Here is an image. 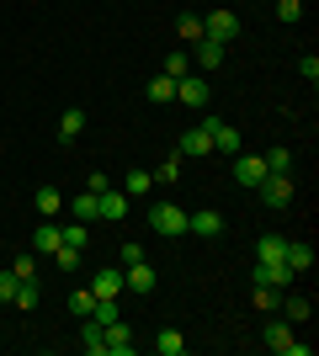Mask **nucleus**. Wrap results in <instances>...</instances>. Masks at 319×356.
Returning a JSON list of instances; mask_svg holds the SVG:
<instances>
[{"mask_svg":"<svg viewBox=\"0 0 319 356\" xmlns=\"http://www.w3.org/2000/svg\"><path fill=\"white\" fill-rule=\"evenodd\" d=\"M261 176H266V160H261V154H234V181H240V186H250V192H256L261 186Z\"/></svg>","mask_w":319,"mask_h":356,"instance_id":"9d476101","label":"nucleus"},{"mask_svg":"<svg viewBox=\"0 0 319 356\" xmlns=\"http://www.w3.org/2000/svg\"><path fill=\"white\" fill-rule=\"evenodd\" d=\"M154 287H160V277H154V266H149V261H133V266H122V293L149 298Z\"/></svg>","mask_w":319,"mask_h":356,"instance_id":"f03ea898","label":"nucleus"},{"mask_svg":"<svg viewBox=\"0 0 319 356\" xmlns=\"http://www.w3.org/2000/svg\"><path fill=\"white\" fill-rule=\"evenodd\" d=\"M144 90H149V102H154V106L176 102V80H170V74H154V80H149V86H144Z\"/></svg>","mask_w":319,"mask_h":356,"instance_id":"6ab92c4d","label":"nucleus"},{"mask_svg":"<svg viewBox=\"0 0 319 356\" xmlns=\"http://www.w3.org/2000/svg\"><path fill=\"white\" fill-rule=\"evenodd\" d=\"M59 245H64V223H54V218L38 223V234H32V250H38V255H54Z\"/></svg>","mask_w":319,"mask_h":356,"instance_id":"f8f14e48","label":"nucleus"},{"mask_svg":"<svg viewBox=\"0 0 319 356\" xmlns=\"http://www.w3.org/2000/svg\"><path fill=\"white\" fill-rule=\"evenodd\" d=\"M91 293H96V298H117V293H122V266H96Z\"/></svg>","mask_w":319,"mask_h":356,"instance_id":"4468645a","label":"nucleus"},{"mask_svg":"<svg viewBox=\"0 0 319 356\" xmlns=\"http://www.w3.org/2000/svg\"><path fill=\"white\" fill-rule=\"evenodd\" d=\"M54 266H59V271H75V266H80V250H69V245H59V250H54Z\"/></svg>","mask_w":319,"mask_h":356,"instance_id":"f704fd0d","label":"nucleus"},{"mask_svg":"<svg viewBox=\"0 0 319 356\" xmlns=\"http://www.w3.org/2000/svg\"><path fill=\"white\" fill-rule=\"evenodd\" d=\"M202 128H208V138H213V154H240V128H229L224 118H202Z\"/></svg>","mask_w":319,"mask_h":356,"instance_id":"20e7f679","label":"nucleus"},{"mask_svg":"<svg viewBox=\"0 0 319 356\" xmlns=\"http://www.w3.org/2000/svg\"><path fill=\"white\" fill-rule=\"evenodd\" d=\"M277 16H282V22H298V16H304V0H277Z\"/></svg>","mask_w":319,"mask_h":356,"instance_id":"58836bf2","label":"nucleus"},{"mask_svg":"<svg viewBox=\"0 0 319 356\" xmlns=\"http://www.w3.org/2000/svg\"><path fill=\"white\" fill-rule=\"evenodd\" d=\"M186 234H197V239H218V234H224V213H213V208L186 213Z\"/></svg>","mask_w":319,"mask_h":356,"instance_id":"1a4fd4ad","label":"nucleus"},{"mask_svg":"<svg viewBox=\"0 0 319 356\" xmlns=\"http://www.w3.org/2000/svg\"><path fill=\"white\" fill-rule=\"evenodd\" d=\"M38 298H43V287H38V277H32V282L16 287V309H38Z\"/></svg>","mask_w":319,"mask_h":356,"instance_id":"c756f323","label":"nucleus"},{"mask_svg":"<svg viewBox=\"0 0 319 356\" xmlns=\"http://www.w3.org/2000/svg\"><path fill=\"white\" fill-rule=\"evenodd\" d=\"M91 309H96V293H91V287H80V293H69V314H80V319H91Z\"/></svg>","mask_w":319,"mask_h":356,"instance_id":"cd10ccee","label":"nucleus"},{"mask_svg":"<svg viewBox=\"0 0 319 356\" xmlns=\"http://www.w3.org/2000/svg\"><path fill=\"white\" fill-rule=\"evenodd\" d=\"M234 32H240V16L234 11H208L202 16V38H213V43H229Z\"/></svg>","mask_w":319,"mask_h":356,"instance_id":"0eeeda50","label":"nucleus"},{"mask_svg":"<svg viewBox=\"0 0 319 356\" xmlns=\"http://www.w3.org/2000/svg\"><path fill=\"white\" fill-rule=\"evenodd\" d=\"M133 351H138L133 330L122 325V319H117V325H106V356H133Z\"/></svg>","mask_w":319,"mask_h":356,"instance_id":"ddd939ff","label":"nucleus"},{"mask_svg":"<svg viewBox=\"0 0 319 356\" xmlns=\"http://www.w3.org/2000/svg\"><path fill=\"white\" fill-rule=\"evenodd\" d=\"M282 261H288L293 271H309L314 266V250H309L304 239H288V245H282Z\"/></svg>","mask_w":319,"mask_h":356,"instance_id":"f3484780","label":"nucleus"},{"mask_svg":"<svg viewBox=\"0 0 319 356\" xmlns=\"http://www.w3.org/2000/svg\"><path fill=\"white\" fill-rule=\"evenodd\" d=\"M80 351L85 356H106V330L96 325V319H85V330H80Z\"/></svg>","mask_w":319,"mask_h":356,"instance_id":"dca6fc26","label":"nucleus"},{"mask_svg":"<svg viewBox=\"0 0 319 356\" xmlns=\"http://www.w3.org/2000/svg\"><path fill=\"white\" fill-rule=\"evenodd\" d=\"M298 70H304V80H309V86L319 80V59H314V54H304V59H298Z\"/></svg>","mask_w":319,"mask_h":356,"instance_id":"ea45409f","label":"nucleus"},{"mask_svg":"<svg viewBox=\"0 0 319 356\" xmlns=\"http://www.w3.org/2000/svg\"><path fill=\"white\" fill-rule=\"evenodd\" d=\"M181 154H192V160H202V154H213V138H208V128H186L181 134Z\"/></svg>","mask_w":319,"mask_h":356,"instance_id":"2eb2a0df","label":"nucleus"},{"mask_svg":"<svg viewBox=\"0 0 319 356\" xmlns=\"http://www.w3.org/2000/svg\"><path fill=\"white\" fill-rule=\"evenodd\" d=\"M256 192H261L266 208H288V202H293V176H288V170H266Z\"/></svg>","mask_w":319,"mask_h":356,"instance_id":"f257e3e1","label":"nucleus"},{"mask_svg":"<svg viewBox=\"0 0 319 356\" xmlns=\"http://www.w3.org/2000/svg\"><path fill=\"white\" fill-rule=\"evenodd\" d=\"M128 208H133V197L128 192H96V218H128Z\"/></svg>","mask_w":319,"mask_h":356,"instance_id":"9b49d317","label":"nucleus"},{"mask_svg":"<svg viewBox=\"0 0 319 356\" xmlns=\"http://www.w3.org/2000/svg\"><path fill=\"white\" fill-rule=\"evenodd\" d=\"M149 223H154V234H165V239L186 234V213L176 208V202H160V208H149Z\"/></svg>","mask_w":319,"mask_h":356,"instance_id":"423d86ee","label":"nucleus"},{"mask_svg":"<svg viewBox=\"0 0 319 356\" xmlns=\"http://www.w3.org/2000/svg\"><path fill=\"white\" fill-rule=\"evenodd\" d=\"M80 134H85V112H80V106H69V112L59 118V138L69 144V138H80Z\"/></svg>","mask_w":319,"mask_h":356,"instance_id":"aec40b11","label":"nucleus"},{"mask_svg":"<svg viewBox=\"0 0 319 356\" xmlns=\"http://www.w3.org/2000/svg\"><path fill=\"white\" fill-rule=\"evenodd\" d=\"M133 261H144V250H138V245H122V250H117V266H133Z\"/></svg>","mask_w":319,"mask_h":356,"instance_id":"a19ab883","label":"nucleus"},{"mask_svg":"<svg viewBox=\"0 0 319 356\" xmlns=\"http://www.w3.org/2000/svg\"><path fill=\"white\" fill-rule=\"evenodd\" d=\"M16 287H22V277H16V271H0V303H16Z\"/></svg>","mask_w":319,"mask_h":356,"instance_id":"72a5a7b5","label":"nucleus"},{"mask_svg":"<svg viewBox=\"0 0 319 356\" xmlns=\"http://www.w3.org/2000/svg\"><path fill=\"white\" fill-rule=\"evenodd\" d=\"M149 186H154L149 170H128V176H122V192H128V197H144Z\"/></svg>","mask_w":319,"mask_h":356,"instance_id":"393cba45","label":"nucleus"},{"mask_svg":"<svg viewBox=\"0 0 319 356\" xmlns=\"http://www.w3.org/2000/svg\"><path fill=\"white\" fill-rule=\"evenodd\" d=\"M277 303H282V293H277V287H256V309H261V314H277Z\"/></svg>","mask_w":319,"mask_h":356,"instance_id":"2f4dec72","label":"nucleus"},{"mask_svg":"<svg viewBox=\"0 0 319 356\" xmlns=\"http://www.w3.org/2000/svg\"><path fill=\"white\" fill-rule=\"evenodd\" d=\"M261 160H266V170H288V165H293V154H288V149H266Z\"/></svg>","mask_w":319,"mask_h":356,"instance_id":"e433bc0d","label":"nucleus"},{"mask_svg":"<svg viewBox=\"0 0 319 356\" xmlns=\"http://www.w3.org/2000/svg\"><path fill=\"white\" fill-rule=\"evenodd\" d=\"M64 245H69V250H80V255H85V223H64Z\"/></svg>","mask_w":319,"mask_h":356,"instance_id":"7c9ffc66","label":"nucleus"},{"mask_svg":"<svg viewBox=\"0 0 319 356\" xmlns=\"http://www.w3.org/2000/svg\"><path fill=\"white\" fill-rule=\"evenodd\" d=\"M32 202H38V213H48V218H54V213H64L59 186H38V197H32Z\"/></svg>","mask_w":319,"mask_h":356,"instance_id":"4be33fe9","label":"nucleus"},{"mask_svg":"<svg viewBox=\"0 0 319 356\" xmlns=\"http://www.w3.org/2000/svg\"><path fill=\"white\" fill-rule=\"evenodd\" d=\"M293 277H298V271H293L288 261H256V287H277V293H288Z\"/></svg>","mask_w":319,"mask_h":356,"instance_id":"39448f33","label":"nucleus"},{"mask_svg":"<svg viewBox=\"0 0 319 356\" xmlns=\"http://www.w3.org/2000/svg\"><path fill=\"white\" fill-rule=\"evenodd\" d=\"M197 64H202V70H218V64H224V43L202 38V43H197Z\"/></svg>","mask_w":319,"mask_h":356,"instance_id":"b1692460","label":"nucleus"},{"mask_svg":"<svg viewBox=\"0 0 319 356\" xmlns=\"http://www.w3.org/2000/svg\"><path fill=\"white\" fill-rule=\"evenodd\" d=\"M154 351H160V356H181L186 351L181 330H160V335H154Z\"/></svg>","mask_w":319,"mask_h":356,"instance_id":"5701e85b","label":"nucleus"},{"mask_svg":"<svg viewBox=\"0 0 319 356\" xmlns=\"http://www.w3.org/2000/svg\"><path fill=\"white\" fill-rule=\"evenodd\" d=\"M91 319H96V325H117V319H122V309H117V298H96V309H91Z\"/></svg>","mask_w":319,"mask_h":356,"instance_id":"412c9836","label":"nucleus"},{"mask_svg":"<svg viewBox=\"0 0 319 356\" xmlns=\"http://www.w3.org/2000/svg\"><path fill=\"white\" fill-rule=\"evenodd\" d=\"M165 74H170V80H181V74H192V59H186V54H170V59H165Z\"/></svg>","mask_w":319,"mask_h":356,"instance_id":"c9c22d12","label":"nucleus"},{"mask_svg":"<svg viewBox=\"0 0 319 356\" xmlns=\"http://www.w3.org/2000/svg\"><path fill=\"white\" fill-rule=\"evenodd\" d=\"M208 96H213V86L202 74H181V80H176V102L181 106H208Z\"/></svg>","mask_w":319,"mask_h":356,"instance_id":"6e6552de","label":"nucleus"},{"mask_svg":"<svg viewBox=\"0 0 319 356\" xmlns=\"http://www.w3.org/2000/svg\"><path fill=\"white\" fill-rule=\"evenodd\" d=\"M69 213H75L80 223H91V218H96V192H80L75 202H69Z\"/></svg>","mask_w":319,"mask_h":356,"instance_id":"c85d7f7f","label":"nucleus"},{"mask_svg":"<svg viewBox=\"0 0 319 356\" xmlns=\"http://www.w3.org/2000/svg\"><path fill=\"white\" fill-rule=\"evenodd\" d=\"M282 245H288V239H282V234H261L256 255H261V261H282Z\"/></svg>","mask_w":319,"mask_h":356,"instance_id":"bb28decb","label":"nucleus"},{"mask_svg":"<svg viewBox=\"0 0 319 356\" xmlns=\"http://www.w3.org/2000/svg\"><path fill=\"white\" fill-rule=\"evenodd\" d=\"M11 271L22 277V282H32V277H38V261H32V255H16V261H11Z\"/></svg>","mask_w":319,"mask_h":356,"instance_id":"4c0bfd02","label":"nucleus"},{"mask_svg":"<svg viewBox=\"0 0 319 356\" xmlns=\"http://www.w3.org/2000/svg\"><path fill=\"white\" fill-rule=\"evenodd\" d=\"M176 32H181V43H202V16L181 11V22H176Z\"/></svg>","mask_w":319,"mask_h":356,"instance_id":"a878e982","label":"nucleus"},{"mask_svg":"<svg viewBox=\"0 0 319 356\" xmlns=\"http://www.w3.org/2000/svg\"><path fill=\"white\" fill-rule=\"evenodd\" d=\"M154 181H165V186H170V181H181V154H170V160L154 170Z\"/></svg>","mask_w":319,"mask_h":356,"instance_id":"473e14b6","label":"nucleus"},{"mask_svg":"<svg viewBox=\"0 0 319 356\" xmlns=\"http://www.w3.org/2000/svg\"><path fill=\"white\" fill-rule=\"evenodd\" d=\"M277 309H282V319H288V325H304L309 314H314V303H309V298H282Z\"/></svg>","mask_w":319,"mask_h":356,"instance_id":"a211bd4d","label":"nucleus"},{"mask_svg":"<svg viewBox=\"0 0 319 356\" xmlns=\"http://www.w3.org/2000/svg\"><path fill=\"white\" fill-rule=\"evenodd\" d=\"M266 346L282 351V356H309V341H293V325H288V319H272V325H266Z\"/></svg>","mask_w":319,"mask_h":356,"instance_id":"7ed1b4c3","label":"nucleus"}]
</instances>
